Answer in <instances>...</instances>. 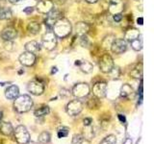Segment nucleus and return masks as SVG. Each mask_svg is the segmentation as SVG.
Listing matches in <instances>:
<instances>
[{"mask_svg": "<svg viewBox=\"0 0 154 144\" xmlns=\"http://www.w3.org/2000/svg\"><path fill=\"white\" fill-rule=\"evenodd\" d=\"M53 31H54L53 33L55 34L56 37L63 38L70 34L71 25L69 20L62 17L59 20H57L54 25H53Z\"/></svg>", "mask_w": 154, "mask_h": 144, "instance_id": "f257e3e1", "label": "nucleus"}, {"mask_svg": "<svg viewBox=\"0 0 154 144\" xmlns=\"http://www.w3.org/2000/svg\"><path fill=\"white\" fill-rule=\"evenodd\" d=\"M33 106V101L29 95H20L17 96L14 100V107L17 112H27L31 110Z\"/></svg>", "mask_w": 154, "mask_h": 144, "instance_id": "f03ea898", "label": "nucleus"}, {"mask_svg": "<svg viewBox=\"0 0 154 144\" xmlns=\"http://www.w3.org/2000/svg\"><path fill=\"white\" fill-rule=\"evenodd\" d=\"M14 138L18 144H26L27 142L30 141V134L27 131V129L20 125L17 126L14 130Z\"/></svg>", "mask_w": 154, "mask_h": 144, "instance_id": "7ed1b4c3", "label": "nucleus"}, {"mask_svg": "<svg viewBox=\"0 0 154 144\" xmlns=\"http://www.w3.org/2000/svg\"><path fill=\"white\" fill-rule=\"evenodd\" d=\"M57 44V37L52 31L46 32L42 37V46L46 50H53L56 47Z\"/></svg>", "mask_w": 154, "mask_h": 144, "instance_id": "20e7f679", "label": "nucleus"}, {"mask_svg": "<svg viewBox=\"0 0 154 144\" xmlns=\"http://www.w3.org/2000/svg\"><path fill=\"white\" fill-rule=\"evenodd\" d=\"M90 93V88L88 84L86 83H79L73 86L72 88V94H73L77 99H82L88 96Z\"/></svg>", "mask_w": 154, "mask_h": 144, "instance_id": "39448f33", "label": "nucleus"}, {"mask_svg": "<svg viewBox=\"0 0 154 144\" xmlns=\"http://www.w3.org/2000/svg\"><path fill=\"white\" fill-rule=\"evenodd\" d=\"M114 67V60L109 54H104L99 62V68L104 73H109Z\"/></svg>", "mask_w": 154, "mask_h": 144, "instance_id": "423d86ee", "label": "nucleus"}, {"mask_svg": "<svg viewBox=\"0 0 154 144\" xmlns=\"http://www.w3.org/2000/svg\"><path fill=\"white\" fill-rule=\"evenodd\" d=\"M82 109H83V104L80 100H72L66 105V112L71 116L79 114Z\"/></svg>", "mask_w": 154, "mask_h": 144, "instance_id": "0eeeda50", "label": "nucleus"}, {"mask_svg": "<svg viewBox=\"0 0 154 144\" xmlns=\"http://www.w3.org/2000/svg\"><path fill=\"white\" fill-rule=\"evenodd\" d=\"M93 93L94 97L101 99L104 98L107 93V84L105 82H97L93 86Z\"/></svg>", "mask_w": 154, "mask_h": 144, "instance_id": "6e6552de", "label": "nucleus"}, {"mask_svg": "<svg viewBox=\"0 0 154 144\" xmlns=\"http://www.w3.org/2000/svg\"><path fill=\"white\" fill-rule=\"evenodd\" d=\"M28 90L34 95H41L45 91V85L40 80H34L28 84Z\"/></svg>", "mask_w": 154, "mask_h": 144, "instance_id": "1a4fd4ad", "label": "nucleus"}, {"mask_svg": "<svg viewBox=\"0 0 154 144\" xmlns=\"http://www.w3.org/2000/svg\"><path fill=\"white\" fill-rule=\"evenodd\" d=\"M127 49V42L123 38H117L111 45V50L115 54H122Z\"/></svg>", "mask_w": 154, "mask_h": 144, "instance_id": "9d476101", "label": "nucleus"}, {"mask_svg": "<svg viewBox=\"0 0 154 144\" xmlns=\"http://www.w3.org/2000/svg\"><path fill=\"white\" fill-rule=\"evenodd\" d=\"M19 62H20L21 64L25 65V66H31L35 64L36 56H35V54H33V53L25 51L19 56Z\"/></svg>", "mask_w": 154, "mask_h": 144, "instance_id": "9b49d317", "label": "nucleus"}, {"mask_svg": "<svg viewBox=\"0 0 154 144\" xmlns=\"http://www.w3.org/2000/svg\"><path fill=\"white\" fill-rule=\"evenodd\" d=\"M108 9L109 13L112 14H120L123 11V2L122 0H109Z\"/></svg>", "mask_w": 154, "mask_h": 144, "instance_id": "f8f14e48", "label": "nucleus"}, {"mask_svg": "<svg viewBox=\"0 0 154 144\" xmlns=\"http://www.w3.org/2000/svg\"><path fill=\"white\" fill-rule=\"evenodd\" d=\"M54 8V3L51 0H38L37 10L42 14H48Z\"/></svg>", "mask_w": 154, "mask_h": 144, "instance_id": "ddd939ff", "label": "nucleus"}, {"mask_svg": "<svg viewBox=\"0 0 154 144\" xmlns=\"http://www.w3.org/2000/svg\"><path fill=\"white\" fill-rule=\"evenodd\" d=\"M17 30L13 27L5 28L1 33V38L5 41H12L17 38Z\"/></svg>", "mask_w": 154, "mask_h": 144, "instance_id": "4468645a", "label": "nucleus"}, {"mask_svg": "<svg viewBox=\"0 0 154 144\" xmlns=\"http://www.w3.org/2000/svg\"><path fill=\"white\" fill-rule=\"evenodd\" d=\"M140 38V32L139 30L135 28H129L125 32V35H124V38H125V41H128V42H131L134 40H137V38Z\"/></svg>", "mask_w": 154, "mask_h": 144, "instance_id": "2eb2a0df", "label": "nucleus"}, {"mask_svg": "<svg viewBox=\"0 0 154 144\" xmlns=\"http://www.w3.org/2000/svg\"><path fill=\"white\" fill-rule=\"evenodd\" d=\"M19 94V89L17 86H10L5 90V96L8 99H16Z\"/></svg>", "mask_w": 154, "mask_h": 144, "instance_id": "dca6fc26", "label": "nucleus"}, {"mask_svg": "<svg viewBox=\"0 0 154 144\" xmlns=\"http://www.w3.org/2000/svg\"><path fill=\"white\" fill-rule=\"evenodd\" d=\"M75 65L79 66L80 69L83 72H85V73H91L94 69L93 64L88 61H76Z\"/></svg>", "mask_w": 154, "mask_h": 144, "instance_id": "f3484780", "label": "nucleus"}, {"mask_svg": "<svg viewBox=\"0 0 154 144\" xmlns=\"http://www.w3.org/2000/svg\"><path fill=\"white\" fill-rule=\"evenodd\" d=\"M14 132V129L11 123L9 122H1L0 123V133L4 136H11Z\"/></svg>", "mask_w": 154, "mask_h": 144, "instance_id": "a211bd4d", "label": "nucleus"}, {"mask_svg": "<svg viewBox=\"0 0 154 144\" xmlns=\"http://www.w3.org/2000/svg\"><path fill=\"white\" fill-rule=\"evenodd\" d=\"M41 49V45L38 44V43L35 40H32V41H29L25 44V50L30 52V53H33V54H35V53L38 52Z\"/></svg>", "mask_w": 154, "mask_h": 144, "instance_id": "6ab92c4d", "label": "nucleus"}, {"mask_svg": "<svg viewBox=\"0 0 154 144\" xmlns=\"http://www.w3.org/2000/svg\"><path fill=\"white\" fill-rule=\"evenodd\" d=\"M83 137L87 140H91V138L94 137V128L93 125H90V126H85L84 127V132H83Z\"/></svg>", "mask_w": 154, "mask_h": 144, "instance_id": "aec40b11", "label": "nucleus"}, {"mask_svg": "<svg viewBox=\"0 0 154 144\" xmlns=\"http://www.w3.org/2000/svg\"><path fill=\"white\" fill-rule=\"evenodd\" d=\"M89 31V25L84 22H79L76 25V32L78 35H86V33Z\"/></svg>", "mask_w": 154, "mask_h": 144, "instance_id": "412c9836", "label": "nucleus"}, {"mask_svg": "<svg viewBox=\"0 0 154 144\" xmlns=\"http://www.w3.org/2000/svg\"><path fill=\"white\" fill-rule=\"evenodd\" d=\"M27 30L29 33L32 34V35H37V34L40 32V24L36 21H32L28 24Z\"/></svg>", "mask_w": 154, "mask_h": 144, "instance_id": "4be33fe9", "label": "nucleus"}, {"mask_svg": "<svg viewBox=\"0 0 154 144\" xmlns=\"http://www.w3.org/2000/svg\"><path fill=\"white\" fill-rule=\"evenodd\" d=\"M12 17V11L6 7H0V19H10Z\"/></svg>", "mask_w": 154, "mask_h": 144, "instance_id": "5701e85b", "label": "nucleus"}, {"mask_svg": "<svg viewBox=\"0 0 154 144\" xmlns=\"http://www.w3.org/2000/svg\"><path fill=\"white\" fill-rule=\"evenodd\" d=\"M132 92H133V88H131V86L125 84L122 86V89H120V96L122 97H127Z\"/></svg>", "mask_w": 154, "mask_h": 144, "instance_id": "b1692460", "label": "nucleus"}, {"mask_svg": "<svg viewBox=\"0 0 154 144\" xmlns=\"http://www.w3.org/2000/svg\"><path fill=\"white\" fill-rule=\"evenodd\" d=\"M48 113H49V108H48L47 106H43V107L38 108L34 112V114H35L37 117L45 116V115H46Z\"/></svg>", "mask_w": 154, "mask_h": 144, "instance_id": "393cba45", "label": "nucleus"}, {"mask_svg": "<svg viewBox=\"0 0 154 144\" xmlns=\"http://www.w3.org/2000/svg\"><path fill=\"white\" fill-rule=\"evenodd\" d=\"M100 105V102L98 98L96 97H91L90 100H88V103H87V106H88L89 109H97Z\"/></svg>", "mask_w": 154, "mask_h": 144, "instance_id": "a878e982", "label": "nucleus"}, {"mask_svg": "<svg viewBox=\"0 0 154 144\" xmlns=\"http://www.w3.org/2000/svg\"><path fill=\"white\" fill-rule=\"evenodd\" d=\"M50 134L48 132H42L40 136H38V141H40L41 143H48L50 141Z\"/></svg>", "mask_w": 154, "mask_h": 144, "instance_id": "bb28decb", "label": "nucleus"}, {"mask_svg": "<svg viewBox=\"0 0 154 144\" xmlns=\"http://www.w3.org/2000/svg\"><path fill=\"white\" fill-rule=\"evenodd\" d=\"M131 44V47L135 51H140L143 48V42L141 38H137V40H134L133 41L130 42Z\"/></svg>", "mask_w": 154, "mask_h": 144, "instance_id": "cd10ccee", "label": "nucleus"}, {"mask_svg": "<svg viewBox=\"0 0 154 144\" xmlns=\"http://www.w3.org/2000/svg\"><path fill=\"white\" fill-rule=\"evenodd\" d=\"M142 75H143L142 67H141V68H139V67H136V68L132 69L131 72H130V76H131L132 78H135V79L142 78Z\"/></svg>", "mask_w": 154, "mask_h": 144, "instance_id": "c85d7f7f", "label": "nucleus"}, {"mask_svg": "<svg viewBox=\"0 0 154 144\" xmlns=\"http://www.w3.org/2000/svg\"><path fill=\"white\" fill-rule=\"evenodd\" d=\"M114 38H115L114 36H109L107 38H105L104 40H103V43H102L103 48H105V49H107V48H111V45H112L113 41L115 40Z\"/></svg>", "mask_w": 154, "mask_h": 144, "instance_id": "c756f323", "label": "nucleus"}, {"mask_svg": "<svg viewBox=\"0 0 154 144\" xmlns=\"http://www.w3.org/2000/svg\"><path fill=\"white\" fill-rule=\"evenodd\" d=\"M117 143V139H116V136L111 134V136H106L102 141H101L100 144H116Z\"/></svg>", "mask_w": 154, "mask_h": 144, "instance_id": "7c9ffc66", "label": "nucleus"}, {"mask_svg": "<svg viewBox=\"0 0 154 144\" xmlns=\"http://www.w3.org/2000/svg\"><path fill=\"white\" fill-rule=\"evenodd\" d=\"M85 142V138L82 134H74L72 138V144H83Z\"/></svg>", "mask_w": 154, "mask_h": 144, "instance_id": "2f4dec72", "label": "nucleus"}, {"mask_svg": "<svg viewBox=\"0 0 154 144\" xmlns=\"http://www.w3.org/2000/svg\"><path fill=\"white\" fill-rule=\"evenodd\" d=\"M80 44L81 46L83 47H88L89 44H90V41H89V38L86 35H82L81 36V38H80Z\"/></svg>", "mask_w": 154, "mask_h": 144, "instance_id": "473e14b6", "label": "nucleus"}, {"mask_svg": "<svg viewBox=\"0 0 154 144\" xmlns=\"http://www.w3.org/2000/svg\"><path fill=\"white\" fill-rule=\"evenodd\" d=\"M67 134H69V129H66V128H62L58 131V137L59 138L66 137L67 136Z\"/></svg>", "mask_w": 154, "mask_h": 144, "instance_id": "72a5a7b5", "label": "nucleus"}, {"mask_svg": "<svg viewBox=\"0 0 154 144\" xmlns=\"http://www.w3.org/2000/svg\"><path fill=\"white\" fill-rule=\"evenodd\" d=\"M12 45H13L12 41H5V43H4V48L6 50H8V51H13L14 50V47H12Z\"/></svg>", "mask_w": 154, "mask_h": 144, "instance_id": "f704fd0d", "label": "nucleus"}, {"mask_svg": "<svg viewBox=\"0 0 154 144\" xmlns=\"http://www.w3.org/2000/svg\"><path fill=\"white\" fill-rule=\"evenodd\" d=\"M113 19L115 22H120L122 19V14H116L113 16Z\"/></svg>", "mask_w": 154, "mask_h": 144, "instance_id": "c9c22d12", "label": "nucleus"}, {"mask_svg": "<svg viewBox=\"0 0 154 144\" xmlns=\"http://www.w3.org/2000/svg\"><path fill=\"white\" fill-rule=\"evenodd\" d=\"M84 126H90V125H93V120L91 118H85L84 119Z\"/></svg>", "mask_w": 154, "mask_h": 144, "instance_id": "e433bc0d", "label": "nucleus"}, {"mask_svg": "<svg viewBox=\"0 0 154 144\" xmlns=\"http://www.w3.org/2000/svg\"><path fill=\"white\" fill-rule=\"evenodd\" d=\"M33 11H34V8L33 7H27V8H25V9L23 10V12L25 13V14H31Z\"/></svg>", "mask_w": 154, "mask_h": 144, "instance_id": "4c0bfd02", "label": "nucleus"}, {"mask_svg": "<svg viewBox=\"0 0 154 144\" xmlns=\"http://www.w3.org/2000/svg\"><path fill=\"white\" fill-rule=\"evenodd\" d=\"M118 117H119V121L122 122V123H125V121H126V119H125V116H124V115H122V114H119Z\"/></svg>", "mask_w": 154, "mask_h": 144, "instance_id": "58836bf2", "label": "nucleus"}, {"mask_svg": "<svg viewBox=\"0 0 154 144\" xmlns=\"http://www.w3.org/2000/svg\"><path fill=\"white\" fill-rule=\"evenodd\" d=\"M123 144H132V139L131 138H125V140L123 141Z\"/></svg>", "mask_w": 154, "mask_h": 144, "instance_id": "ea45409f", "label": "nucleus"}, {"mask_svg": "<svg viewBox=\"0 0 154 144\" xmlns=\"http://www.w3.org/2000/svg\"><path fill=\"white\" fill-rule=\"evenodd\" d=\"M66 1V0H54V2H55L56 4H59V5L64 4Z\"/></svg>", "mask_w": 154, "mask_h": 144, "instance_id": "a19ab883", "label": "nucleus"}, {"mask_svg": "<svg viewBox=\"0 0 154 144\" xmlns=\"http://www.w3.org/2000/svg\"><path fill=\"white\" fill-rule=\"evenodd\" d=\"M9 1L12 4H17V3H20L21 1H23V0H9Z\"/></svg>", "mask_w": 154, "mask_h": 144, "instance_id": "79ce46f5", "label": "nucleus"}, {"mask_svg": "<svg viewBox=\"0 0 154 144\" xmlns=\"http://www.w3.org/2000/svg\"><path fill=\"white\" fill-rule=\"evenodd\" d=\"M137 21H138V24H140V25H143V17H139Z\"/></svg>", "mask_w": 154, "mask_h": 144, "instance_id": "37998d69", "label": "nucleus"}, {"mask_svg": "<svg viewBox=\"0 0 154 144\" xmlns=\"http://www.w3.org/2000/svg\"><path fill=\"white\" fill-rule=\"evenodd\" d=\"M86 2H88V3H91V4H94V3H96L98 1V0H85Z\"/></svg>", "mask_w": 154, "mask_h": 144, "instance_id": "c03bdc74", "label": "nucleus"}, {"mask_svg": "<svg viewBox=\"0 0 154 144\" xmlns=\"http://www.w3.org/2000/svg\"><path fill=\"white\" fill-rule=\"evenodd\" d=\"M53 70H52V74H54V73H56L57 72V67H53L52 68Z\"/></svg>", "mask_w": 154, "mask_h": 144, "instance_id": "a18cd8bd", "label": "nucleus"}, {"mask_svg": "<svg viewBox=\"0 0 154 144\" xmlns=\"http://www.w3.org/2000/svg\"><path fill=\"white\" fill-rule=\"evenodd\" d=\"M2 117H3V112H2L1 110H0V120L2 119Z\"/></svg>", "mask_w": 154, "mask_h": 144, "instance_id": "49530a36", "label": "nucleus"}, {"mask_svg": "<svg viewBox=\"0 0 154 144\" xmlns=\"http://www.w3.org/2000/svg\"><path fill=\"white\" fill-rule=\"evenodd\" d=\"M26 144H38V143H37V142H27Z\"/></svg>", "mask_w": 154, "mask_h": 144, "instance_id": "de8ad7c7", "label": "nucleus"}, {"mask_svg": "<svg viewBox=\"0 0 154 144\" xmlns=\"http://www.w3.org/2000/svg\"><path fill=\"white\" fill-rule=\"evenodd\" d=\"M107 1H109V0H107Z\"/></svg>", "mask_w": 154, "mask_h": 144, "instance_id": "09e8293b", "label": "nucleus"}]
</instances>
